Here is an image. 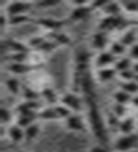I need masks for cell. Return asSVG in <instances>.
I'll use <instances>...</instances> for the list:
<instances>
[{
  "mask_svg": "<svg viewBox=\"0 0 138 152\" xmlns=\"http://www.w3.org/2000/svg\"><path fill=\"white\" fill-rule=\"evenodd\" d=\"M128 53H129V58H131L132 61L135 59V61L138 62V43H137V44H134V46L128 50Z\"/></svg>",
  "mask_w": 138,
  "mask_h": 152,
  "instance_id": "39",
  "label": "cell"
},
{
  "mask_svg": "<svg viewBox=\"0 0 138 152\" xmlns=\"http://www.w3.org/2000/svg\"><path fill=\"white\" fill-rule=\"evenodd\" d=\"M137 123H138V117H137Z\"/></svg>",
  "mask_w": 138,
  "mask_h": 152,
  "instance_id": "45",
  "label": "cell"
},
{
  "mask_svg": "<svg viewBox=\"0 0 138 152\" xmlns=\"http://www.w3.org/2000/svg\"><path fill=\"white\" fill-rule=\"evenodd\" d=\"M121 8L128 14H138V2H123Z\"/></svg>",
  "mask_w": 138,
  "mask_h": 152,
  "instance_id": "33",
  "label": "cell"
},
{
  "mask_svg": "<svg viewBox=\"0 0 138 152\" xmlns=\"http://www.w3.org/2000/svg\"><path fill=\"white\" fill-rule=\"evenodd\" d=\"M21 96H23V100H29V102H36V100L41 97L40 91H35L33 88L29 87V85H24V87H23Z\"/></svg>",
  "mask_w": 138,
  "mask_h": 152,
  "instance_id": "26",
  "label": "cell"
},
{
  "mask_svg": "<svg viewBox=\"0 0 138 152\" xmlns=\"http://www.w3.org/2000/svg\"><path fill=\"white\" fill-rule=\"evenodd\" d=\"M109 34L108 32H102V31H96L91 38H90V47L96 52H105L109 47Z\"/></svg>",
  "mask_w": 138,
  "mask_h": 152,
  "instance_id": "6",
  "label": "cell"
},
{
  "mask_svg": "<svg viewBox=\"0 0 138 152\" xmlns=\"http://www.w3.org/2000/svg\"><path fill=\"white\" fill-rule=\"evenodd\" d=\"M40 131H41V125H40L38 122L32 123L31 126H28V128L24 129V140H26V142H32V140H35V138L38 137Z\"/></svg>",
  "mask_w": 138,
  "mask_h": 152,
  "instance_id": "25",
  "label": "cell"
},
{
  "mask_svg": "<svg viewBox=\"0 0 138 152\" xmlns=\"http://www.w3.org/2000/svg\"><path fill=\"white\" fill-rule=\"evenodd\" d=\"M128 26V21L124 20L123 17H108V15H103L99 21V26H97V31H102V32H112V31H120V29H124ZM126 31V29H124Z\"/></svg>",
  "mask_w": 138,
  "mask_h": 152,
  "instance_id": "4",
  "label": "cell"
},
{
  "mask_svg": "<svg viewBox=\"0 0 138 152\" xmlns=\"http://www.w3.org/2000/svg\"><path fill=\"white\" fill-rule=\"evenodd\" d=\"M5 88L11 94L18 96V94H21L23 85L20 84V81L15 78V76H9V78H6V81H5Z\"/></svg>",
  "mask_w": 138,
  "mask_h": 152,
  "instance_id": "17",
  "label": "cell"
},
{
  "mask_svg": "<svg viewBox=\"0 0 138 152\" xmlns=\"http://www.w3.org/2000/svg\"><path fill=\"white\" fill-rule=\"evenodd\" d=\"M117 76V72L114 67H108V69H100V70H96L94 73V79L96 82L99 84H106L109 81H112Z\"/></svg>",
  "mask_w": 138,
  "mask_h": 152,
  "instance_id": "14",
  "label": "cell"
},
{
  "mask_svg": "<svg viewBox=\"0 0 138 152\" xmlns=\"http://www.w3.org/2000/svg\"><path fill=\"white\" fill-rule=\"evenodd\" d=\"M114 69L118 73L121 72H126V70H132L134 69V61L129 58V56H121V58H117L115 64H114Z\"/></svg>",
  "mask_w": 138,
  "mask_h": 152,
  "instance_id": "21",
  "label": "cell"
},
{
  "mask_svg": "<svg viewBox=\"0 0 138 152\" xmlns=\"http://www.w3.org/2000/svg\"><path fill=\"white\" fill-rule=\"evenodd\" d=\"M36 120H33V119H31V117H21V116H17V119H15V125H18L20 128H23V129H26L28 126H31L32 123H35Z\"/></svg>",
  "mask_w": 138,
  "mask_h": 152,
  "instance_id": "34",
  "label": "cell"
},
{
  "mask_svg": "<svg viewBox=\"0 0 138 152\" xmlns=\"http://www.w3.org/2000/svg\"><path fill=\"white\" fill-rule=\"evenodd\" d=\"M108 50H109V52L114 55L115 58H121V56H124V53H126L129 49H128L126 46H123L120 40H114V41H111Z\"/></svg>",
  "mask_w": 138,
  "mask_h": 152,
  "instance_id": "23",
  "label": "cell"
},
{
  "mask_svg": "<svg viewBox=\"0 0 138 152\" xmlns=\"http://www.w3.org/2000/svg\"><path fill=\"white\" fill-rule=\"evenodd\" d=\"M61 2L59 0H43V2H36L35 8H50V6H56Z\"/></svg>",
  "mask_w": 138,
  "mask_h": 152,
  "instance_id": "37",
  "label": "cell"
},
{
  "mask_svg": "<svg viewBox=\"0 0 138 152\" xmlns=\"http://www.w3.org/2000/svg\"><path fill=\"white\" fill-rule=\"evenodd\" d=\"M105 123H106V128L109 129H118V125H120V119L115 116V114L109 113L106 119H105Z\"/></svg>",
  "mask_w": 138,
  "mask_h": 152,
  "instance_id": "30",
  "label": "cell"
},
{
  "mask_svg": "<svg viewBox=\"0 0 138 152\" xmlns=\"http://www.w3.org/2000/svg\"><path fill=\"white\" fill-rule=\"evenodd\" d=\"M112 99H114V104H118V105H129L131 100H132V96L128 94L126 91H123L121 88H118L117 91H114V94H112Z\"/></svg>",
  "mask_w": 138,
  "mask_h": 152,
  "instance_id": "24",
  "label": "cell"
},
{
  "mask_svg": "<svg viewBox=\"0 0 138 152\" xmlns=\"http://www.w3.org/2000/svg\"><path fill=\"white\" fill-rule=\"evenodd\" d=\"M88 152H109V151H108V148H106L105 145H96V146H93Z\"/></svg>",
  "mask_w": 138,
  "mask_h": 152,
  "instance_id": "40",
  "label": "cell"
},
{
  "mask_svg": "<svg viewBox=\"0 0 138 152\" xmlns=\"http://www.w3.org/2000/svg\"><path fill=\"white\" fill-rule=\"evenodd\" d=\"M131 105H132L135 110H138V94L132 97V100H131Z\"/></svg>",
  "mask_w": 138,
  "mask_h": 152,
  "instance_id": "41",
  "label": "cell"
},
{
  "mask_svg": "<svg viewBox=\"0 0 138 152\" xmlns=\"http://www.w3.org/2000/svg\"><path fill=\"white\" fill-rule=\"evenodd\" d=\"M46 38L47 40H52L55 41L58 46H68L71 43L70 37L64 32H53V34H46Z\"/></svg>",
  "mask_w": 138,
  "mask_h": 152,
  "instance_id": "22",
  "label": "cell"
},
{
  "mask_svg": "<svg viewBox=\"0 0 138 152\" xmlns=\"http://www.w3.org/2000/svg\"><path fill=\"white\" fill-rule=\"evenodd\" d=\"M135 128H138V123H137V119L131 117V116H126L124 119L120 120V125H118V132L120 135H126V134H135Z\"/></svg>",
  "mask_w": 138,
  "mask_h": 152,
  "instance_id": "13",
  "label": "cell"
},
{
  "mask_svg": "<svg viewBox=\"0 0 138 152\" xmlns=\"http://www.w3.org/2000/svg\"><path fill=\"white\" fill-rule=\"evenodd\" d=\"M64 125L71 132H84L85 131V119L81 114H76V113H73L68 119H65Z\"/></svg>",
  "mask_w": 138,
  "mask_h": 152,
  "instance_id": "11",
  "label": "cell"
},
{
  "mask_svg": "<svg viewBox=\"0 0 138 152\" xmlns=\"http://www.w3.org/2000/svg\"><path fill=\"white\" fill-rule=\"evenodd\" d=\"M6 137L12 143H21L24 140V129L20 128L18 125L12 123L8 126V131H6Z\"/></svg>",
  "mask_w": 138,
  "mask_h": 152,
  "instance_id": "16",
  "label": "cell"
},
{
  "mask_svg": "<svg viewBox=\"0 0 138 152\" xmlns=\"http://www.w3.org/2000/svg\"><path fill=\"white\" fill-rule=\"evenodd\" d=\"M118 40L121 41L123 46H126L128 49H131L134 44H137V31L135 29H126V31H123Z\"/></svg>",
  "mask_w": 138,
  "mask_h": 152,
  "instance_id": "18",
  "label": "cell"
},
{
  "mask_svg": "<svg viewBox=\"0 0 138 152\" xmlns=\"http://www.w3.org/2000/svg\"><path fill=\"white\" fill-rule=\"evenodd\" d=\"M15 152H24V151H15Z\"/></svg>",
  "mask_w": 138,
  "mask_h": 152,
  "instance_id": "44",
  "label": "cell"
},
{
  "mask_svg": "<svg viewBox=\"0 0 138 152\" xmlns=\"http://www.w3.org/2000/svg\"><path fill=\"white\" fill-rule=\"evenodd\" d=\"M115 61H117V58L112 55L109 50H105V52H99V53L93 58V67H94L96 70L114 67Z\"/></svg>",
  "mask_w": 138,
  "mask_h": 152,
  "instance_id": "7",
  "label": "cell"
},
{
  "mask_svg": "<svg viewBox=\"0 0 138 152\" xmlns=\"http://www.w3.org/2000/svg\"><path fill=\"white\" fill-rule=\"evenodd\" d=\"M121 3H117V2H108L105 5V8L102 9L103 15H108V17H121Z\"/></svg>",
  "mask_w": 138,
  "mask_h": 152,
  "instance_id": "20",
  "label": "cell"
},
{
  "mask_svg": "<svg viewBox=\"0 0 138 152\" xmlns=\"http://www.w3.org/2000/svg\"><path fill=\"white\" fill-rule=\"evenodd\" d=\"M112 114H115V116L121 120V119H124L128 116V108H126V105H118V104H114V107H112V111H111Z\"/></svg>",
  "mask_w": 138,
  "mask_h": 152,
  "instance_id": "31",
  "label": "cell"
},
{
  "mask_svg": "<svg viewBox=\"0 0 138 152\" xmlns=\"http://www.w3.org/2000/svg\"><path fill=\"white\" fill-rule=\"evenodd\" d=\"M8 24H9V15L5 11H2V14H0V28H2V31L6 29Z\"/></svg>",
  "mask_w": 138,
  "mask_h": 152,
  "instance_id": "38",
  "label": "cell"
},
{
  "mask_svg": "<svg viewBox=\"0 0 138 152\" xmlns=\"http://www.w3.org/2000/svg\"><path fill=\"white\" fill-rule=\"evenodd\" d=\"M40 94H41V97L46 100V104H47L49 107H55L56 102L61 99V96H58V93L55 91V88L50 87V85L41 88V90H40Z\"/></svg>",
  "mask_w": 138,
  "mask_h": 152,
  "instance_id": "15",
  "label": "cell"
},
{
  "mask_svg": "<svg viewBox=\"0 0 138 152\" xmlns=\"http://www.w3.org/2000/svg\"><path fill=\"white\" fill-rule=\"evenodd\" d=\"M36 24L44 29L47 34H53V32H61V29L64 28L65 21L62 20H56V18H49V17H43L36 20Z\"/></svg>",
  "mask_w": 138,
  "mask_h": 152,
  "instance_id": "9",
  "label": "cell"
},
{
  "mask_svg": "<svg viewBox=\"0 0 138 152\" xmlns=\"http://www.w3.org/2000/svg\"><path fill=\"white\" fill-rule=\"evenodd\" d=\"M59 46L55 43V41H52V40H46V43L36 50V53H43V55H47V53H52L55 49H58Z\"/></svg>",
  "mask_w": 138,
  "mask_h": 152,
  "instance_id": "29",
  "label": "cell"
},
{
  "mask_svg": "<svg viewBox=\"0 0 138 152\" xmlns=\"http://www.w3.org/2000/svg\"><path fill=\"white\" fill-rule=\"evenodd\" d=\"M28 21H31L29 15H12V17H9V24L11 26H20V24L28 23Z\"/></svg>",
  "mask_w": 138,
  "mask_h": 152,
  "instance_id": "32",
  "label": "cell"
},
{
  "mask_svg": "<svg viewBox=\"0 0 138 152\" xmlns=\"http://www.w3.org/2000/svg\"><path fill=\"white\" fill-rule=\"evenodd\" d=\"M129 152H138V151H137V149H135V151H129Z\"/></svg>",
  "mask_w": 138,
  "mask_h": 152,
  "instance_id": "43",
  "label": "cell"
},
{
  "mask_svg": "<svg viewBox=\"0 0 138 152\" xmlns=\"http://www.w3.org/2000/svg\"><path fill=\"white\" fill-rule=\"evenodd\" d=\"M121 82H131V81H135V72L134 69L132 70H126V72H121L117 75Z\"/></svg>",
  "mask_w": 138,
  "mask_h": 152,
  "instance_id": "35",
  "label": "cell"
},
{
  "mask_svg": "<svg viewBox=\"0 0 138 152\" xmlns=\"http://www.w3.org/2000/svg\"><path fill=\"white\" fill-rule=\"evenodd\" d=\"M120 88L123 91H126L128 94H131L132 97L138 94V84L135 81H131V82H121Z\"/></svg>",
  "mask_w": 138,
  "mask_h": 152,
  "instance_id": "28",
  "label": "cell"
},
{
  "mask_svg": "<svg viewBox=\"0 0 138 152\" xmlns=\"http://www.w3.org/2000/svg\"><path fill=\"white\" fill-rule=\"evenodd\" d=\"M40 66L31 64V62H12L8 64V72L12 75H29V73H36Z\"/></svg>",
  "mask_w": 138,
  "mask_h": 152,
  "instance_id": "10",
  "label": "cell"
},
{
  "mask_svg": "<svg viewBox=\"0 0 138 152\" xmlns=\"http://www.w3.org/2000/svg\"><path fill=\"white\" fill-rule=\"evenodd\" d=\"M134 72L135 75H138V62H134Z\"/></svg>",
  "mask_w": 138,
  "mask_h": 152,
  "instance_id": "42",
  "label": "cell"
},
{
  "mask_svg": "<svg viewBox=\"0 0 138 152\" xmlns=\"http://www.w3.org/2000/svg\"><path fill=\"white\" fill-rule=\"evenodd\" d=\"M46 40H47V38H46V35H38V37H32L31 38V40L28 41V46L31 47V50H35V52H36V50H38L44 43H46Z\"/></svg>",
  "mask_w": 138,
  "mask_h": 152,
  "instance_id": "27",
  "label": "cell"
},
{
  "mask_svg": "<svg viewBox=\"0 0 138 152\" xmlns=\"http://www.w3.org/2000/svg\"><path fill=\"white\" fill-rule=\"evenodd\" d=\"M3 50H9V53H31V47L28 43L18 41L15 38H5L3 40Z\"/></svg>",
  "mask_w": 138,
  "mask_h": 152,
  "instance_id": "8",
  "label": "cell"
},
{
  "mask_svg": "<svg viewBox=\"0 0 138 152\" xmlns=\"http://www.w3.org/2000/svg\"><path fill=\"white\" fill-rule=\"evenodd\" d=\"M59 102H61V105H64V107L68 108L71 113H76V114L82 113L84 108H85V104H84L82 96H81L79 93L71 91V90H70V91H65L64 94H62L61 99H59Z\"/></svg>",
  "mask_w": 138,
  "mask_h": 152,
  "instance_id": "2",
  "label": "cell"
},
{
  "mask_svg": "<svg viewBox=\"0 0 138 152\" xmlns=\"http://www.w3.org/2000/svg\"><path fill=\"white\" fill-rule=\"evenodd\" d=\"M91 12H94L91 3L90 5H85V6H79V8H73L71 12H70V17L68 20L70 21H81V20H85L88 17Z\"/></svg>",
  "mask_w": 138,
  "mask_h": 152,
  "instance_id": "12",
  "label": "cell"
},
{
  "mask_svg": "<svg viewBox=\"0 0 138 152\" xmlns=\"http://www.w3.org/2000/svg\"><path fill=\"white\" fill-rule=\"evenodd\" d=\"M138 148V134H126V135H118L114 143H112V149L114 152H129L135 151Z\"/></svg>",
  "mask_w": 138,
  "mask_h": 152,
  "instance_id": "3",
  "label": "cell"
},
{
  "mask_svg": "<svg viewBox=\"0 0 138 152\" xmlns=\"http://www.w3.org/2000/svg\"><path fill=\"white\" fill-rule=\"evenodd\" d=\"M91 66H93L91 53L85 47H78L73 55V69H71V79H70L71 91H74V93L81 91L82 79L91 70Z\"/></svg>",
  "mask_w": 138,
  "mask_h": 152,
  "instance_id": "1",
  "label": "cell"
},
{
  "mask_svg": "<svg viewBox=\"0 0 138 152\" xmlns=\"http://www.w3.org/2000/svg\"><path fill=\"white\" fill-rule=\"evenodd\" d=\"M38 119L40 120H49V122H52V120H59V116H58V113H56V105L55 107H46V108H41L38 111Z\"/></svg>",
  "mask_w": 138,
  "mask_h": 152,
  "instance_id": "19",
  "label": "cell"
},
{
  "mask_svg": "<svg viewBox=\"0 0 138 152\" xmlns=\"http://www.w3.org/2000/svg\"><path fill=\"white\" fill-rule=\"evenodd\" d=\"M35 8L33 2H8L3 5V9L9 17L12 15H28L29 12Z\"/></svg>",
  "mask_w": 138,
  "mask_h": 152,
  "instance_id": "5",
  "label": "cell"
},
{
  "mask_svg": "<svg viewBox=\"0 0 138 152\" xmlns=\"http://www.w3.org/2000/svg\"><path fill=\"white\" fill-rule=\"evenodd\" d=\"M2 125L3 126L12 125V111L5 108V107L2 108Z\"/></svg>",
  "mask_w": 138,
  "mask_h": 152,
  "instance_id": "36",
  "label": "cell"
}]
</instances>
